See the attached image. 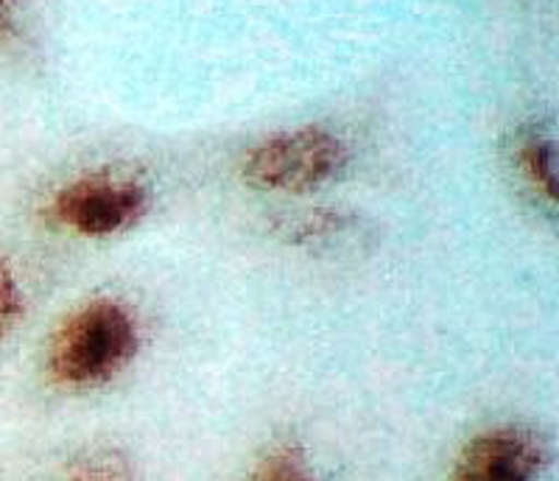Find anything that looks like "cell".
I'll list each match as a JSON object with an SVG mask.
<instances>
[{"mask_svg": "<svg viewBox=\"0 0 559 481\" xmlns=\"http://www.w3.org/2000/svg\"><path fill=\"white\" fill-rule=\"evenodd\" d=\"M140 350V325L121 300L98 297L73 308L53 328L45 369L57 387L87 392L115 380Z\"/></svg>", "mask_w": 559, "mask_h": 481, "instance_id": "6da1fadb", "label": "cell"}, {"mask_svg": "<svg viewBox=\"0 0 559 481\" xmlns=\"http://www.w3.org/2000/svg\"><path fill=\"white\" fill-rule=\"evenodd\" d=\"M349 163V146L324 127L274 132L247 149L241 179L263 193H311L336 183Z\"/></svg>", "mask_w": 559, "mask_h": 481, "instance_id": "7a4b0ae2", "label": "cell"}, {"mask_svg": "<svg viewBox=\"0 0 559 481\" xmlns=\"http://www.w3.org/2000/svg\"><path fill=\"white\" fill-rule=\"evenodd\" d=\"M152 210V193L123 174L93 172L70 179L48 199V219L82 238H112L138 227Z\"/></svg>", "mask_w": 559, "mask_h": 481, "instance_id": "3957f363", "label": "cell"}, {"mask_svg": "<svg viewBox=\"0 0 559 481\" xmlns=\"http://www.w3.org/2000/svg\"><path fill=\"white\" fill-rule=\"evenodd\" d=\"M548 459L540 431L518 423L492 425L467 439L448 481H543Z\"/></svg>", "mask_w": 559, "mask_h": 481, "instance_id": "277c9868", "label": "cell"}, {"mask_svg": "<svg viewBox=\"0 0 559 481\" xmlns=\"http://www.w3.org/2000/svg\"><path fill=\"white\" fill-rule=\"evenodd\" d=\"M518 165L532 188L559 208V149L548 134L526 132L518 143Z\"/></svg>", "mask_w": 559, "mask_h": 481, "instance_id": "5b68a950", "label": "cell"}, {"mask_svg": "<svg viewBox=\"0 0 559 481\" xmlns=\"http://www.w3.org/2000/svg\"><path fill=\"white\" fill-rule=\"evenodd\" d=\"M68 481H140L138 468L127 450L115 445H90L70 459Z\"/></svg>", "mask_w": 559, "mask_h": 481, "instance_id": "8992f818", "label": "cell"}, {"mask_svg": "<svg viewBox=\"0 0 559 481\" xmlns=\"http://www.w3.org/2000/svg\"><path fill=\"white\" fill-rule=\"evenodd\" d=\"M249 481H319L313 473V465L308 459L306 448L292 439L277 443L261 456V462L254 465Z\"/></svg>", "mask_w": 559, "mask_h": 481, "instance_id": "52a82bcc", "label": "cell"}, {"mask_svg": "<svg viewBox=\"0 0 559 481\" xmlns=\"http://www.w3.org/2000/svg\"><path fill=\"white\" fill-rule=\"evenodd\" d=\"M26 317V292L7 255H0V342L9 339Z\"/></svg>", "mask_w": 559, "mask_h": 481, "instance_id": "ba28073f", "label": "cell"}, {"mask_svg": "<svg viewBox=\"0 0 559 481\" xmlns=\"http://www.w3.org/2000/svg\"><path fill=\"white\" fill-rule=\"evenodd\" d=\"M23 0H0V43L17 34Z\"/></svg>", "mask_w": 559, "mask_h": 481, "instance_id": "9c48e42d", "label": "cell"}]
</instances>
